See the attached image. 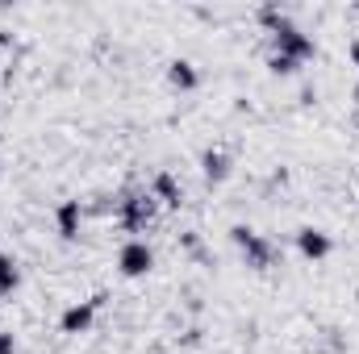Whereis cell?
Here are the masks:
<instances>
[{"label":"cell","instance_id":"e0dca14e","mask_svg":"<svg viewBox=\"0 0 359 354\" xmlns=\"http://www.w3.org/2000/svg\"><path fill=\"white\" fill-rule=\"evenodd\" d=\"M347 59L359 67V38H351V46H347Z\"/></svg>","mask_w":359,"mask_h":354},{"label":"cell","instance_id":"7a4b0ae2","mask_svg":"<svg viewBox=\"0 0 359 354\" xmlns=\"http://www.w3.org/2000/svg\"><path fill=\"white\" fill-rule=\"evenodd\" d=\"M230 242L238 246L243 263L251 267V271H271V267L280 263V246L271 238H264L259 229H251V225H234L230 229Z\"/></svg>","mask_w":359,"mask_h":354},{"label":"cell","instance_id":"52a82bcc","mask_svg":"<svg viewBox=\"0 0 359 354\" xmlns=\"http://www.w3.org/2000/svg\"><path fill=\"white\" fill-rule=\"evenodd\" d=\"M297 250H301V259H309V263H322V259L334 250V242H330V234H326V229H313V225H305V229H297Z\"/></svg>","mask_w":359,"mask_h":354},{"label":"cell","instance_id":"8fae6325","mask_svg":"<svg viewBox=\"0 0 359 354\" xmlns=\"http://www.w3.org/2000/svg\"><path fill=\"white\" fill-rule=\"evenodd\" d=\"M17 288H21V267L13 255H0V300H8Z\"/></svg>","mask_w":359,"mask_h":354},{"label":"cell","instance_id":"d6986e66","mask_svg":"<svg viewBox=\"0 0 359 354\" xmlns=\"http://www.w3.org/2000/svg\"><path fill=\"white\" fill-rule=\"evenodd\" d=\"M355 300H359V292H355Z\"/></svg>","mask_w":359,"mask_h":354},{"label":"cell","instance_id":"ac0fdd59","mask_svg":"<svg viewBox=\"0 0 359 354\" xmlns=\"http://www.w3.org/2000/svg\"><path fill=\"white\" fill-rule=\"evenodd\" d=\"M351 96H355V104H359V84H355V92H351Z\"/></svg>","mask_w":359,"mask_h":354},{"label":"cell","instance_id":"ba28073f","mask_svg":"<svg viewBox=\"0 0 359 354\" xmlns=\"http://www.w3.org/2000/svg\"><path fill=\"white\" fill-rule=\"evenodd\" d=\"M234 171V159H230V150H222V146H209L205 155H201V176L209 187H217V183H226Z\"/></svg>","mask_w":359,"mask_h":354},{"label":"cell","instance_id":"6da1fadb","mask_svg":"<svg viewBox=\"0 0 359 354\" xmlns=\"http://www.w3.org/2000/svg\"><path fill=\"white\" fill-rule=\"evenodd\" d=\"M113 217L126 234H142L147 225L159 221V200L151 196V187H126L117 200H113Z\"/></svg>","mask_w":359,"mask_h":354},{"label":"cell","instance_id":"30bf717a","mask_svg":"<svg viewBox=\"0 0 359 354\" xmlns=\"http://www.w3.org/2000/svg\"><path fill=\"white\" fill-rule=\"evenodd\" d=\"M168 84L176 92H192L201 84V76H196V67H192L188 59H172V63H168Z\"/></svg>","mask_w":359,"mask_h":354},{"label":"cell","instance_id":"3957f363","mask_svg":"<svg viewBox=\"0 0 359 354\" xmlns=\"http://www.w3.org/2000/svg\"><path fill=\"white\" fill-rule=\"evenodd\" d=\"M271 55H284V59H292V63H309L313 55H318V42L297 25V21H280L276 29H271Z\"/></svg>","mask_w":359,"mask_h":354},{"label":"cell","instance_id":"4fadbf2b","mask_svg":"<svg viewBox=\"0 0 359 354\" xmlns=\"http://www.w3.org/2000/svg\"><path fill=\"white\" fill-rule=\"evenodd\" d=\"M255 17H259V25H264L268 34L280 25V21H288V13H284L280 4H259V13H255Z\"/></svg>","mask_w":359,"mask_h":354},{"label":"cell","instance_id":"5b68a950","mask_svg":"<svg viewBox=\"0 0 359 354\" xmlns=\"http://www.w3.org/2000/svg\"><path fill=\"white\" fill-rule=\"evenodd\" d=\"M96 300H80V304H67L63 309V317H59V330L67 334V338H76V334H88L92 321H96Z\"/></svg>","mask_w":359,"mask_h":354},{"label":"cell","instance_id":"9c48e42d","mask_svg":"<svg viewBox=\"0 0 359 354\" xmlns=\"http://www.w3.org/2000/svg\"><path fill=\"white\" fill-rule=\"evenodd\" d=\"M151 196L159 200V208H180V204H184V187H180V179L172 176V171H155Z\"/></svg>","mask_w":359,"mask_h":354},{"label":"cell","instance_id":"8992f818","mask_svg":"<svg viewBox=\"0 0 359 354\" xmlns=\"http://www.w3.org/2000/svg\"><path fill=\"white\" fill-rule=\"evenodd\" d=\"M80 225H84V204L80 200H59L55 204V229L63 242H76L80 238Z\"/></svg>","mask_w":359,"mask_h":354},{"label":"cell","instance_id":"5bb4252c","mask_svg":"<svg viewBox=\"0 0 359 354\" xmlns=\"http://www.w3.org/2000/svg\"><path fill=\"white\" fill-rule=\"evenodd\" d=\"M268 71L271 76H297L301 63H292V59H284V55H268Z\"/></svg>","mask_w":359,"mask_h":354},{"label":"cell","instance_id":"277c9868","mask_svg":"<svg viewBox=\"0 0 359 354\" xmlns=\"http://www.w3.org/2000/svg\"><path fill=\"white\" fill-rule=\"evenodd\" d=\"M117 271H121L126 279L151 275V271H155V246H151L147 238H126L121 250H117Z\"/></svg>","mask_w":359,"mask_h":354},{"label":"cell","instance_id":"7c38bea8","mask_svg":"<svg viewBox=\"0 0 359 354\" xmlns=\"http://www.w3.org/2000/svg\"><path fill=\"white\" fill-rule=\"evenodd\" d=\"M180 250H184L192 263H201V267L213 263V255L205 250V242H201V234H196V229H184V234H180Z\"/></svg>","mask_w":359,"mask_h":354},{"label":"cell","instance_id":"9a60e30c","mask_svg":"<svg viewBox=\"0 0 359 354\" xmlns=\"http://www.w3.org/2000/svg\"><path fill=\"white\" fill-rule=\"evenodd\" d=\"M201 334H205L201 325H188V330H184V338H180V346H201Z\"/></svg>","mask_w":359,"mask_h":354},{"label":"cell","instance_id":"2e32d148","mask_svg":"<svg viewBox=\"0 0 359 354\" xmlns=\"http://www.w3.org/2000/svg\"><path fill=\"white\" fill-rule=\"evenodd\" d=\"M0 354H17V342H13L8 330H0Z\"/></svg>","mask_w":359,"mask_h":354}]
</instances>
